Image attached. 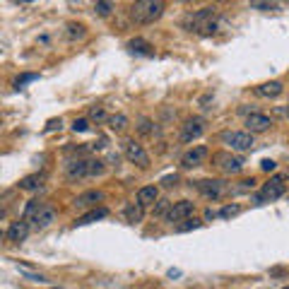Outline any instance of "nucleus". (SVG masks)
<instances>
[{
  "instance_id": "f257e3e1",
  "label": "nucleus",
  "mask_w": 289,
  "mask_h": 289,
  "mask_svg": "<svg viewBox=\"0 0 289 289\" xmlns=\"http://www.w3.org/2000/svg\"><path fill=\"white\" fill-rule=\"evenodd\" d=\"M217 27H219V10L215 5H205V7H200L198 12L186 17V29L195 32V34L210 36L217 32Z\"/></svg>"
},
{
  "instance_id": "f03ea898",
  "label": "nucleus",
  "mask_w": 289,
  "mask_h": 289,
  "mask_svg": "<svg viewBox=\"0 0 289 289\" xmlns=\"http://www.w3.org/2000/svg\"><path fill=\"white\" fill-rule=\"evenodd\" d=\"M22 219H27L29 224H32V229H46V227H51L55 222V210L51 205H44V202H39V200H29L27 202V207H24V215Z\"/></svg>"
},
{
  "instance_id": "7ed1b4c3",
  "label": "nucleus",
  "mask_w": 289,
  "mask_h": 289,
  "mask_svg": "<svg viewBox=\"0 0 289 289\" xmlns=\"http://www.w3.org/2000/svg\"><path fill=\"white\" fill-rule=\"evenodd\" d=\"M164 10H166V5L162 0H138L130 7V19L135 24H152L154 19L162 17Z\"/></svg>"
},
{
  "instance_id": "20e7f679",
  "label": "nucleus",
  "mask_w": 289,
  "mask_h": 289,
  "mask_svg": "<svg viewBox=\"0 0 289 289\" xmlns=\"http://www.w3.org/2000/svg\"><path fill=\"white\" fill-rule=\"evenodd\" d=\"M104 171V162L101 159H70L65 164V176L68 181H80L90 179V176H99Z\"/></svg>"
},
{
  "instance_id": "39448f33",
  "label": "nucleus",
  "mask_w": 289,
  "mask_h": 289,
  "mask_svg": "<svg viewBox=\"0 0 289 289\" xmlns=\"http://www.w3.org/2000/svg\"><path fill=\"white\" fill-rule=\"evenodd\" d=\"M195 188L200 191V195L207 200H222L232 191L229 183H224V181H219V179H200L195 181Z\"/></svg>"
},
{
  "instance_id": "423d86ee",
  "label": "nucleus",
  "mask_w": 289,
  "mask_h": 289,
  "mask_svg": "<svg viewBox=\"0 0 289 289\" xmlns=\"http://www.w3.org/2000/svg\"><path fill=\"white\" fill-rule=\"evenodd\" d=\"M219 140L224 144H229L234 152H248V149H253V144H255L251 133H243V130H224L219 135Z\"/></svg>"
},
{
  "instance_id": "0eeeda50",
  "label": "nucleus",
  "mask_w": 289,
  "mask_h": 289,
  "mask_svg": "<svg viewBox=\"0 0 289 289\" xmlns=\"http://www.w3.org/2000/svg\"><path fill=\"white\" fill-rule=\"evenodd\" d=\"M285 191H287V186H285V176L280 174V176H272L265 186H263V191L255 195V202L260 205V202H265V200H277L285 195Z\"/></svg>"
},
{
  "instance_id": "6e6552de",
  "label": "nucleus",
  "mask_w": 289,
  "mask_h": 289,
  "mask_svg": "<svg viewBox=\"0 0 289 289\" xmlns=\"http://www.w3.org/2000/svg\"><path fill=\"white\" fill-rule=\"evenodd\" d=\"M123 154H126L128 162L138 164L140 169H147V166H149V154L144 152L143 144L135 143V140H126V143H123Z\"/></svg>"
},
{
  "instance_id": "1a4fd4ad",
  "label": "nucleus",
  "mask_w": 289,
  "mask_h": 289,
  "mask_svg": "<svg viewBox=\"0 0 289 289\" xmlns=\"http://www.w3.org/2000/svg\"><path fill=\"white\" fill-rule=\"evenodd\" d=\"M212 162L219 171H224V174H239L241 169H243V159L241 157H234V154H229V152H217L215 157H212Z\"/></svg>"
},
{
  "instance_id": "9d476101",
  "label": "nucleus",
  "mask_w": 289,
  "mask_h": 289,
  "mask_svg": "<svg viewBox=\"0 0 289 289\" xmlns=\"http://www.w3.org/2000/svg\"><path fill=\"white\" fill-rule=\"evenodd\" d=\"M202 133H205V118H200V116L186 118V123L181 126V143H193Z\"/></svg>"
},
{
  "instance_id": "9b49d317",
  "label": "nucleus",
  "mask_w": 289,
  "mask_h": 289,
  "mask_svg": "<svg viewBox=\"0 0 289 289\" xmlns=\"http://www.w3.org/2000/svg\"><path fill=\"white\" fill-rule=\"evenodd\" d=\"M207 157H210V149H207L205 144H195L193 149H188V152L181 157V166H183V169H195V166H200Z\"/></svg>"
},
{
  "instance_id": "f8f14e48",
  "label": "nucleus",
  "mask_w": 289,
  "mask_h": 289,
  "mask_svg": "<svg viewBox=\"0 0 289 289\" xmlns=\"http://www.w3.org/2000/svg\"><path fill=\"white\" fill-rule=\"evenodd\" d=\"M193 212H195V202H191V200H179V202H174L171 210L166 212V219H169V222H186V219H191Z\"/></svg>"
},
{
  "instance_id": "ddd939ff",
  "label": "nucleus",
  "mask_w": 289,
  "mask_h": 289,
  "mask_svg": "<svg viewBox=\"0 0 289 289\" xmlns=\"http://www.w3.org/2000/svg\"><path fill=\"white\" fill-rule=\"evenodd\" d=\"M29 232H32V224H29L27 219H17V222H12V224L7 227L5 236H7V241L19 243V241H24V239L29 236Z\"/></svg>"
},
{
  "instance_id": "4468645a",
  "label": "nucleus",
  "mask_w": 289,
  "mask_h": 289,
  "mask_svg": "<svg viewBox=\"0 0 289 289\" xmlns=\"http://www.w3.org/2000/svg\"><path fill=\"white\" fill-rule=\"evenodd\" d=\"M272 126V118L270 116H265V113H248L246 116V128H248V133H265L268 128Z\"/></svg>"
},
{
  "instance_id": "2eb2a0df",
  "label": "nucleus",
  "mask_w": 289,
  "mask_h": 289,
  "mask_svg": "<svg viewBox=\"0 0 289 289\" xmlns=\"http://www.w3.org/2000/svg\"><path fill=\"white\" fill-rule=\"evenodd\" d=\"M282 92H285V85H282L280 80L263 82V85H258V87H255V94H258V96H263V99H277Z\"/></svg>"
},
{
  "instance_id": "dca6fc26",
  "label": "nucleus",
  "mask_w": 289,
  "mask_h": 289,
  "mask_svg": "<svg viewBox=\"0 0 289 289\" xmlns=\"http://www.w3.org/2000/svg\"><path fill=\"white\" fill-rule=\"evenodd\" d=\"M104 200V193L101 191H85L82 195H77L75 198V207H96V202H101Z\"/></svg>"
},
{
  "instance_id": "f3484780",
  "label": "nucleus",
  "mask_w": 289,
  "mask_h": 289,
  "mask_svg": "<svg viewBox=\"0 0 289 289\" xmlns=\"http://www.w3.org/2000/svg\"><path fill=\"white\" fill-rule=\"evenodd\" d=\"M157 198H159V188H157V186H143V188L138 191V202H140L143 207L154 205Z\"/></svg>"
},
{
  "instance_id": "a211bd4d",
  "label": "nucleus",
  "mask_w": 289,
  "mask_h": 289,
  "mask_svg": "<svg viewBox=\"0 0 289 289\" xmlns=\"http://www.w3.org/2000/svg\"><path fill=\"white\" fill-rule=\"evenodd\" d=\"M108 215L106 207H94L90 212H85L82 217H77L75 219V227H85V224H92V222H96V219H104Z\"/></svg>"
},
{
  "instance_id": "6ab92c4d",
  "label": "nucleus",
  "mask_w": 289,
  "mask_h": 289,
  "mask_svg": "<svg viewBox=\"0 0 289 289\" xmlns=\"http://www.w3.org/2000/svg\"><path fill=\"white\" fill-rule=\"evenodd\" d=\"M65 36H68V41H82L87 36V27L82 22H68L65 24Z\"/></svg>"
},
{
  "instance_id": "aec40b11",
  "label": "nucleus",
  "mask_w": 289,
  "mask_h": 289,
  "mask_svg": "<svg viewBox=\"0 0 289 289\" xmlns=\"http://www.w3.org/2000/svg\"><path fill=\"white\" fill-rule=\"evenodd\" d=\"M44 181H46L44 174H29V176H24V179L19 181V188L32 193V191H39V188L44 186Z\"/></svg>"
},
{
  "instance_id": "412c9836",
  "label": "nucleus",
  "mask_w": 289,
  "mask_h": 289,
  "mask_svg": "<svg viewBox=\"0 0 289 289\" xmlns=\"http://www.w3.org/2000/svg\"><path fill=\"white\" fill-rule=\"evenodd\" d=\"M123 215H126V219L130 222V224H138V222H143V217H144V207L140 205V202H130V205H126Z\"/></svg>"
},
{
  "instance_id": "4be33fe9",
  "label": "nucleus",
  "mask_w": 289,
  "mask_h": 289,
  "mask_svg": "<svg viewBox=\"0 0 289 289\" xmlns=\"http://www.w3.org/2000/svg\"><path fill=\"white\" fill-rule=\"evenodd\" d=\"M128 48H130L133 53H138V55H152L154 53L152 44H149V41H144V39H130V41H128Z\"/></svg>"
},
{
  "instance_id": "5701e85b",
  "label": "nucleus",
  "mask_w": 289,
  "mask_h": 289,
  "mask_svg": "<svg viewBox=\"0 0 289 289\" xmlns=\"http://www.w3.org/2000/svg\"><path fill=\"white\" fill-rule=\"evenodd\" d=\"M128 126V118L123 113H116V116H108V128L111 130H116V133H121V130H126Z\"/></svg>"
},
{
  "instance_id": "b1692460",
  "label": "nucleus",
  "mask_w": 289,
  "mask_h": 289,
  "mask_svg": "<svg viewBox=\"0 0 289 289\" xmlns=\"http://www.w3.org/2000/svg\"><path fill=\"white\" fill-rule=\"evenodd\" d=\"M202 224H205V222H200V219H193V217H191V219H186L183 224H176V232H179V234H186V232H193V229H200Z\"/></svg>"
},
{
  "instance_id": "393cba45",
  "label": "nucleus",
  "mask_w": 289,
  "mask_h": 289,
  "mask_svg": "<svg viewBox=\"0 0 289 289\" xmlns=\"http://www.w3.org/2000/svg\"><path fill=\"white\" fill-rule=\"evenodd\" d=\"M90 121H96V123H101V121H106L108 123V116H106V111L101 106H94L90 111Z\"/></svg>"
},
{
  "instance_id": "a878e982",
  "label": "nucleus",
  "mask_w": 289,
  "mask_h": 289,
  "mask_svg": "<svg viewBox=\"0 0 289 289\" xmlns=\"http://www.w3.org/2000/svg\"><path fill=\"white\" fill-rule=\"evenodd\" d=\"M251 7L253 10H265L268 12V10H280L282 5L280 2H260V0H255V2H251Z\"/></svg>"
},
{
  "instance_id": "bb28decb",
  "label": "nucleus",
  "mask_w": 289,
  "mask_h": 289,
  "mask_svg": "<svg viewBox=\"0 0 289 289\" xmlns=\"http://www.w3.org/2000/svg\"><path fill=\"white\" fill-rule=\"evenodd\" d=\"M36 77H39L36 72H27V75H19L17 80H15V90H19V87H24L27 82H34Z\"/></svg>"
},
{
  "instance_id": "cd10ccee",
  "label": "nucleus",
  "mask_w": 289,
  "mask_h": 289,
  "mask_svg": "<svg viewBox=\"0 0 289 289\" xmlns=\"http://www.w3.org/2000/svg\"><path fill=\"white\" fill-rule=\"evenodd\" d=\"M239 205H224L222 210H219V217H224V219H229V217H234V215H239Z\"/></svg>"
},
{
  "instance_id": "c85d7f7f",
  "label": "nucleus",
  "mask_w": 289,
  "mask_h": 289,
  "mask_svg": "<svg viewBox=\"0 0 289 289\" xmlns=\"http://www.w3.org/2000/svg\"><path fill=\"white\" fill-rule=\"evenodd\" d=\"M72 130H75V133L90 130V121H87V118H75V121H72Z\"/></svg>"
},
{
  "instance_id": "c756f323",
  "label": "nucleus",
  "mask_w": 289,
  "mask_h": 289,
  "mask_svg": "<svg viewBox=\"0 0 289 289\" xmlns=\"http://www.w3.org/2000/svg\"><path fill=\"white\" fill-rule=\"evenodd\" d=\"M94 10H96V15H101V17H106V15H111V10H113V5H111V2H96V5H94Z\"/></svg>"
},
{
  "instance_id": "7c9ffc66",
  "label": "nucleus",
  "mask_w": 289,
  "mask_h": 289,
  "mask_svg": "<svg viewBox=\"0 0 289 289\" xmlns=\"http://www.w3.org/2000/svg\"><path fill=\"white\" fill-rule=\"evenodd\" d=\"M138 130H140L143 135H152V130H154V128H152V121H149V118H140V126H138Z\"/></svg>"
},
{
  "instance_id": "2f4dec72",
  "label": "nucleus",
  "mask_w": 289,
  "mask_h": 289,
  "mask_svg": "<svg viewBox=\"0 0 289 289\" xmlns=\"http://www.w3.org/2000/svg\"><path fill=\"white\" fill-rule=\"evenodd\" d=\"M162 183L166 186V188H171V186H176V183H179V176H176V174H169V176H164L162 179Z\"/></svg>"
},
{
  "instance_id": "473e14b6",
  "label": "nucleus",
  "mask_w": 289,
  "mask_h": 289,
  "mask_svg": "<svg viewBox=\"0 0 289 289\" xmlns=\"http://www.w3.org/2000/svg\"><path fill=\"white\" fill-rule=\"evenodd\" d=\"M275 166H277V164L272 162V159H263V162H260V169H263V171H275Z\"/></svg>"
},
{
  "instance_id": "72a5a7b5",
  "label": "nucleus",
  "mask_w": 289,
  "mask_h": 289,
  "mask_svg": "<svg viewBox=\"0 0 289 289\" xmlns=\"http://www.w3.org/2000/svg\"><path fill=\"white\" fill-rule=\"evenodd\" d=\"M60 126H63V121H60V118H53V121H48V126H46V130H55V128L60 130Z\"/></svg>"
},
{
  "instance_id": "f704fd0d",
  "label": "nucleus",
  "mask_w": 289,
  "mask_h": 289,
  "mask_svg": "<svg viewBox=\"0 0 289 289\" xmlns=\"http://www.w3.org/2000/svg\"><path fill=\"white\" fill-rule=\"evenodd\" d=\"M217 217H219V212H215L212 207H210V210L205 212V219H207V222H210V219H217Z\"/></svg>"
},
{
  "instance_id": "c9c22d12",
  "label": "nucleus",
  "mask_w": 289,
  "mask_h": 289,
  "mask_svg": "<svg viewBox=\"0 0 289 289\" xmlns=\"http://www.w3.org/2000/svg\"><path fill=\"white\" fill-rule=\"evenodd\" d=\"M287 116H289V106H287Z\"/></svg>"
},
{
  "instance_id": "e433bc0d",
  "label": "nucleus",
  "mask_w": 289,
  "mask_h": 289,
  "mask_svg": "<svg viewBox=\"0 0 289 289\" xmlns=\"http://www.w3.org/2000/svg\"><path fill=\"white\" fill-rule=\"evenodd\" d=\"M51 289H58V287H51Z\"/></svg>"
},
{
  "instance_id": "4c0bfd02",
  "label": "nucleus",
  "mask_w": 289,
  "mask_h": 289,
  "mask_svg": "<svg viewBox=\"0 0 289 289\" xmlns=\"http://www.w3.org/2000/svg\"><path fill=\"white\" fill-rule=\"evenodd\" d=\"M285 289H289V287H285Z\"/></svg>"
}]
</instances>
